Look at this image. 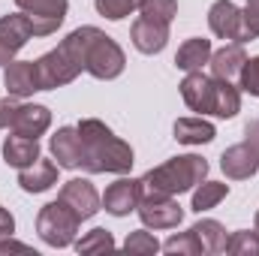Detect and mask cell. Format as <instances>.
Masks as SVG:
<instances>
[{
  "label": "cell",
  "instance_id": "cell-10",
  "mask_svg": "<svg viewBox=\"0 0 259 256\" xmlns=\"http://www.w3.org/2000/svg\"><path fill=\"white\" fill-rule=\"evenodd\" d=\"M208 27L214 36L220 39H232V42H247L244 39V15L232 0H217L208 9Z\"/></svg>",
  "mask_w": 259,
  "mask_h": 256
},
{
  "label": "cell",
  "instance_id": "cell-13",
  "mask_svg": "<svg viewBox=\"0 0 259 256\" xmlns=\"http://www.w3.org/2000/svg\"><path fill=\"white\" fill-rule=\"evenodd\" d=\"M130 39L142 55H157L166 49L169 42V24L166 21H154V18H136L130 27Z\"/></svg>",
  "mask_w": 259,
  "mask_h": 256
},
{
  "label": "cell",
  "instance_id": "cell-5",
  "mask_svg": "<svg viewBox=\"0 0 259 256\" xmlns=\"http://www.w3.org/2000/svg\"><path fill=\"white\" fill-rule=\"evenodd\" d=\"M124 66H127L124 49L112 36H106L100 27H91L88 49H84V72H91L100 81H109V78H118Z\"/></svg>",
  "mask_w": 259,
  "mask_h": 256
},
{
  "label": "cell",
  "instance_id": "cell-22",
  "mask_svg": "<svg viewBox=\"0 0 259 256\" xmlns=\"http://www.w3.org/2000/svg\"><path fill=\"white\" fill-rule=\"evenodd\" d=\"M208 61H211V42L202 39V36L187 39L178 49V55H175V66L184 69V72H196V69H202V66L208 64Z\"/></svg>",
  "mask_w": 259,
  "mask_h": 256
},
{
  "label": "cell",
  "instance_id": "cell-29",
  "mask_svg": "<svg viewBox=\"0 0 259 256\" xmlns=\"http://www.w3.org/2000/svg\"><path fill=\"white\" fill-rule=\"evenodd\" d=\"M124 250H127V253H157V250H160V241H157L148 229H136V232L127 235Z\"/></svg>",
  "mask_w": 259,
  "mask_h": 256
},
{
  "label": "cell",
  "instance_id": "cell-32",
  "mask_svg": "<svg viewBox=\"0 0 259 256\" xmlns=\"http://www.w3.org/2000/svg\"><path fill=\"white\" fill-rule=\"evenodd\" d=\"M241 15H244V39H256L259 36V0H247Z\"/></svg>",
  "mask_w": 259,
  "mask_h": 256
},
{
  "label": "cell",
  "instance_id": "cell-20",
  "mask_svg": "<svg viewBox=\"0 0 259 256\" xmlns=\"http://www.w3.org/2000/svg\"><path fill=\"white\" fill-rule=\"evenodd\" d=\"M244 61H247V55H244L241 42H229V46L211 52L208 64H211V75H217V78H235L241 72Z\"/></svg>",
  "mask_w": 259,
  "mask_h": 256
},
{
  "label": "cell",
  "instance_id": "cell-11",
  "mask_svg": "<svg viewBox=\"0 0 259 256\" xmlns=\"http://www.w3.org/2000/svg\"><path fill=\"white\" fill-rule=\"evenodd\" d=\"M58 199L66 202L81 220H91V217L100 211V205H103L97 187H94L88 178H72V181H66L64 187H61V196H58Z\"/></svg>",
  "mask_w": 259,
  "mask_h": 256
},
{
  "label": "cell",
  "instance_id": "cell-9",
  "mask_svg": "<svg viewBox=\"0 0 259 256\" xmlns=\"http://www.w3.org/2000/svg\"><path fill=\"white\" fill-rule=\"evenodd\" d=\"M33 36V24L24 12L0 18V66H6Z\"/></svg>",
  "mask_w": 259,
  "mask_h": 256
},
{
  "label": "cell",
  "instance_id": "cell-8",
  "mask_svg": "<svg viewBox=\"0 0 259 256\" xmlns=\"http://www.w3.org/2000/svg\"><path fill=\"white\" fill-rule=\"evenodd\" d=\"M136 211L148 229H175L184 220V208L172 196H142Z\"/></svg>",
  "mask_w": 259,
  "mask_h": 256
},
{
  "label": "cell",
  "instance_id": "cell-16",
  "mask_svg": "<svg viewBox=\"0 0 259 256\" xmlns=\"http://www.w3.org/2000/svg\"><path fill=\"white\" fill-rule=\"evenodd\" d=\"M52 157L61 169H81V136L78 127H61L52 136Z\"/></svg>",
  "mask_w": 259,
  "mask_h": 256
},
{
  "label": "cell",
  "instance_id": "cell-1",
  "mask_svg": "<svg viewBox=\"0 0 259 256\" xmlns=\"http://www.w3.org/2000/svg\"><path fill=\"white\" fill-rule=\"evenodd\" d=\"M81 136V169L91 175L100 172H115L124 175L133 169V148L124 139H118L112 130L97 118H88L78 124Z\"/></svg>",
  "mask_w": 259,
  "mask_h": 256
},
{
  "label": "cell",
  "instance_id": "cell-30",
  "mask_svg": "<svg viewBox=\"0 0 259 256\" xmlns=\"http://www.w3.org/2000/svg\"><path fill=\"white\" fill-rule=\"evenodd\" d=\"M163 250H166V253H181V256H199L202 253V247H199V241H196V235L190 229L181 232V235H172V238L163 244Z\"/></svg>",
  "mask_w": 259,
  "mask_h": 256
},
{
  "label": "cell",
  "instance_id": "cell-19",
  "mask_svg": "<svg viewBox=\"0 0 259 256\" xmlns=\"http://www.w3.org/2000/svg\"><path fill=\"white\" fill-rule=\"evenodd\" d=\"M49 127H52V112H49L46 106L30 103V106H21V109H18V115H15V121H12V127L9 130L18 133V136L39 139Z\"/></svg>",
  "mask_w": 259,
  "mask_h": 256
},
{
  "label": "cell",
  "instance_id": "cell-34",
  "mask_svg": "<svg viewBox=\"0 0 259 256\" xmlns=\"http://www.w3.org/2000/svg\"><path fill=\"white\" fill-rule=\"evenodd\" d=\"M15 232V220H12V214L0 205V238H9Z\"/></svg>",
  "mask_w": 259,
  "mask_h": 256
},
{
  "label": "cell",
  "instance_id": "cell-4",
  "mask_svg": "<svg viewBox=\"0 0 259 256\" xmlns=\"http://www.w3.org/2000/svg\"><path fill=\"white\" fill-rule=\"evenodd\" d=\"M88 33H91V27L72 30L58 49H52L49 55H42L36 61L42 91L64 88V84L75 81L81 75V69H84V49H88Z\"/></svg>",
  "mask_w": 259,
  "mask_h": 256
},
{
  "label": "cell",
  "instance_id": "cell-18",
  "mask_svg": "<svg viewBox=\"0 0 259 256\" xmlns=\"http://www.w3.org/2000/svg\"><path fill=\"white\" fill-rule=\"evenodd\" d=\"M58 163H52V160H36L33 166H27V169H18V187L24 193H42L49 190V187H55L58 184Z\"/></svg>",
  "mask_w": 259,
  "mask_h": 256
},
{
  "label": "cell",
  "instance_id": "cell-12",
  "mask_svg": "<svg viewBox=\"0 0 259 256\" xmlns=\"http://www.w3.org/2000/svg\"><path fill=\"white\" fill-rule=\"evenodd\" d=\"M139 202H142V181L136 178H118L103 193V208L112 217H127L130 211L139 208Z\"/></svg>",
  "mask_w": 259,
  "mask_h": 256
},
{
  "label": "cell",
  "instance_id": "cell-37",
  "mask_svg": "<svg viewBox=\"0 0 259 256\" xmlns=\"http://www.w3.org/2000/svg\"><path fill=\"white\" fill-rule=\"evenodd\" d=\"M256 232H259V211H256Z\"/></svg>",
  "mask_w": 259,
  "mask_h": 256
},
{
  "label": "cell",
  "instance_id": "cell-21",
  "mask_svg": "<svg viewBox=\"0 0 259 256\" xmlns=\"http://www.w3.org/2000/svg\"><path fill=\"white\" fill-rule=\"evenodd\" d=\"M190 232L196 235L202 253H208V256L226 253V241H229V235H226V229H223L217 220H199V223L190 226Z\"/></svg>",
  "mask_w": 259,
  "mask_h": 256
},
{
  "label": "cell",
  "instance_id": "cell-35",
  "mask_svg": "<svg viewBox=\"0 0 259 256\" xmlns=\"http://www.w3.org/2000/svg\"><path fill=\"white\" fill-rule=\"evenodd\" d=\"M244 142L259 154V121H247V127H244Z\"/></svg>",
  "mask_w": 259,
  "mask_h": 256
},
{
  "label": "cell",
  "instance_id": "cell-14",
  "mask_svg": "<svg viewBox=\"0 0 259 256\" xmlns=\"http://www.w3.org/2000/svg\"><path fill=\"white\" fill-rule=\"evenodd\" d=\"M3 84L12 97H30L36 91H42L36 61H9L6 72H3Z\"/></svg>",
  "mask_w": 259,
  "mask_h": 256
},
{
  "label": "cell",
  "instance_id": "cell-25",
  "mask_svg": "<svg viewBox=\"0 0 259 256\" xmlns=\"http://www.w3.org/2000/svg\"><path fill=\"white\" fill-rule=\"evenodd\" d=\"M226 253H232V256H259V232H250V229L232 232L229 241H226Z\"/></svg>",
  "mask_w": 259,
  "mask_h": 256
},
{
  "label": "cell",
  "instance_id": "cell-2",
  "mask_svg": "<svg viewBox=\"0 0 259 256\" xmlns=\"http://www.w3.org/2000/svg\"><path fill=\"white\" fill-rule=\"evenodd\" d=\"M181 97L190 112L214 115V118H235L241 112V91L229 84V78L205 75L202 69L187 72L181 81Z\"/></svg>",
  "mask_w": 259,
  "mask_h": 256
},
{
  "label": "cell",
  "instance_id": "cell-28",
  "mask_svg": "<svg viewBox=\"0 0 259 256\" xmlns=\"http://www.w3.org/2000/svg\"><path fill=\"white\" fill-rule=\"evenodd\" d=\"M97 12L103 18H112V21H121L127 18L133 9H139V0H94Z\"/></svg>",
  "mask_w": 259,
  "mask_h": 256
},
{
  "label": "cell",
  "instance_id": "cell-33",
  "mask_svg": "<svg viewBox=\"0 0 259 256\" xmlns=\"http://www.w3.org/2000/svg\"><path fill=\"white\" fill-rule=\"evenodd\" d=\"M18 109H21V103H18V97H3L0 100V130H9L12 127V121H15V115H18Z\"/></svg>",
  "mask_w": 259,
  "mask_h": 256
},
{
  "label": "cell",
  "instance_id": "cell-31",
  "mask_svg": "<svg viewBox=\"0 0 259 256\" xmlns=\"http://www.w3.org/2000/svg\"><path fill=\"white\" fill-rule=\"evenodd\" d=\"M238 88L250 97H259V58L244 61L241 72H238Z\"/></svg>",
  "mask_w": 259,
  "mask_h": 256
},
{
  "label": "cell",
  "instance_id": "cell-27",
  "mask_svg": "<svg viewBox=\"0 0 259 256\" xmlns=\"http://www.w3.org/2000/svg\"><path fill=\"white\" fill-rule=\"evenodd\" d=\"M139 9L145 18L172 24V18L178 15V0H139Z\"/></svg>",
  "mask_w": 259,
  "mask_h": 256
},
{
  "label": "cell",
  "instance_id": "cell-6",
  "mask_svg": "<svg viewBox=\"0 0 259 256\" xmlns=\"http://www.w3.org/2000/svg\"><path fill=\"white\" fill-rule=\"evenodd\" d=\"M81 217L66 205V202H49L36 214V232L49 247H69L78 235Z\"/></svg>",
  "mask_w": 259,
  "mask_h": 256
},
{
  "label": "cell",
  "instance_id": "cell-36",
  "mask_svg": "<svg viewBox=\"0 0 259 256\" xmlns=\"http://www.w3.org/2000/svg\"><path fill=\"white\" fill-rule=\"evenodd\" d=\"M30 253V247L27 244H21V241H12V235L9 238H0V253Z\"/></svg>",
  "mask_w": 259,
  "mask_h": 256
},
{
  "label": "cell",
  "instance_id": "cell-17",
  "mask_svg": "<svg viewBox=\"0 0 259 256\" xmlns=\"http://www.w3.org/2000/svg\"><path fill=\"white\" fill-rule=\"evenodd\" d=\"M39 157H42V154H39V139L18 136V133L6 136V142H3V160H6V166L27 169V166H33Z\"/></svg>",
  "mask_w": 259,
  "mask_h": 256
},
{
  "label": "cell",
  "instance_id": "cell-7",
  "mask_svg": "<svg viewBox=\"0 0 259 256\" xmlns=\"http://www.w3.org/2000/svg\"><path fill=\"white\" fill-rule=\"evenodd\" d=\"M15 6L30 18L33 36H52L66 18V0H15Z\"/></svg>",
  "mask_w": 259,
  "mask_h": 256
},
{
  "label": "cell",
  "instance_id": "cell-26",
  "mask_svg": "<svg viewBox=\"0 0 259 256\" xmlns=\"http://www.w3.org/2000/svg\"><path fill=\"white\" fill-rule=\"evenodd\" d=\"M75 250L78 253H106V250H115V238L109 229H91L81 241H75Z\"/></svg>",
  "mask_w": 259,
  "mask_h": 256
},
{
  "label": "cell",
  "instance_id": "cell-3",
  "mask_svg": "<svg viewBox=\"0 0 259 256\" xmlns=\"http://www.w3.org/2000/svg\"><path fill=\"white\" fill-rule=\"evenodd\" d=\"M208 175V163L199 154H184V157H172L163 166L145 172L142 181V196H178V193L193 190L196 184H202Z\"/></svg>",
  "mask_w": 259,
  "mask_h": 256
},
{
  "label": "cell",
  "instance_id": "cell-15",
  "mask_svg": "<svg viewBox=\"0 0 259 256\" xmlns=\"http://www.w3.org/2000/svg\"><path fill=\"white\" fill-rule=\"evenodd\" d=\"M220 169H223V175L232 178V181L253 178V175L259 172V154L247 145V142L232 145V148L223 151V157H220Z\"/></svg>",
  "mask_w": 259,
  "mask_h": 256
},
{
  "label": "cell",
  "instance_id": "cell-24",
  "mask_svg": "<svg viewBox=\"0 0 259 256\" xmlns=\"http://www.w3.org/2000/svg\"><path fill=\"white\" fill-rule=\"evenodd\" d=\"M229 193V184H220V181H202L193 187V211H208V208H217Z\"/></svg>",
  "mask_w": 259,
  "mask_h": 256
},
{
  "label": "cell",
  "instance_id": "cell-23",
  "mask_svg": "<svg viewBox=\"0 0 259 256\" xmlns=\"http://www.w3.org/2000/svg\"><path fill=\"white\" fill-rule=\"evenodd\" d=\"M214 136H217V130L205 118H178L175 121V139L184 142V145H205Z\"/></svg>",
  "mask_w": 259,
  "mask_h": 256
}]
</instances>
